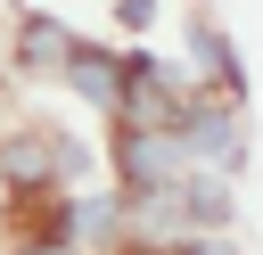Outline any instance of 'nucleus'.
<instances>
[{"label": "nucleus", "instance_id": "nucleus-2", "mask_svg": "<svg viewBox=\"0 0 263 255\" xmlns=\"http://www.w3.org/2000/svg\"><path fill=\"white\" fill-rule=\"evenodd\" d=\"M66 74L82 82V99H90V107H115V99H123V90H115V82H123V74H115V58H99V49H66Z\"/></svg>", "mask_w": 263, "mask_h": 255}, {"label": "nucleus", "instance_id": "nucleus-1", "mask_svg": "<svg viewBox=\"0 0 263 255\" xmlns=\"http://www.w3.org/2000/svg\"><path fill=\"white\" fill-rule=\"evenodd\" d=\"M115 165H123L132 197H148V189H181V181H189V156H181V140H173V132H123Z\"/></svg>", "mask_w": 263, "mask_h": 255}, {"label": "nucleus", "instance_id": "nucleus-3", "mask_svg": "<svg viewBox=\"0 0 263 255\" xmlns=\"http://www.w3.org/2000/svg\"><path fill=\"white\" fill-rule=\"evenodd\" d=\"M66 49H74V41H66L58 25H25V58H58V66H66Z\"/></svg>", "mask_w": 263, "mask_h": 255}, {"label": "nucleus", "instance_id": "nucleus-4", "mask_svg": "<svg viewBox=\"0 0 263 255\" xmlns=\"http://www.w3.org/2000/svg\"><path fill=\"white\" fill-rule=\"evenodd\" d=\"M189 255H230V247L222 239H189Z\"/></svg>", "mask_w": 263, "mask_h": 255}, {"label": "nucleus", "instance_id": "nucleus-5", "mask_svg": "<svg viewBox=\"0 0 263 255\" xmlns=\"http://www.w3.org/2000/svg\"><path fill=\"white\" fill-rule=\"evenodd\" d=\"M33 255H66V247H33Z\"/></svg>", "mask_w": 263, "mask_h": 255}]
</instances>
